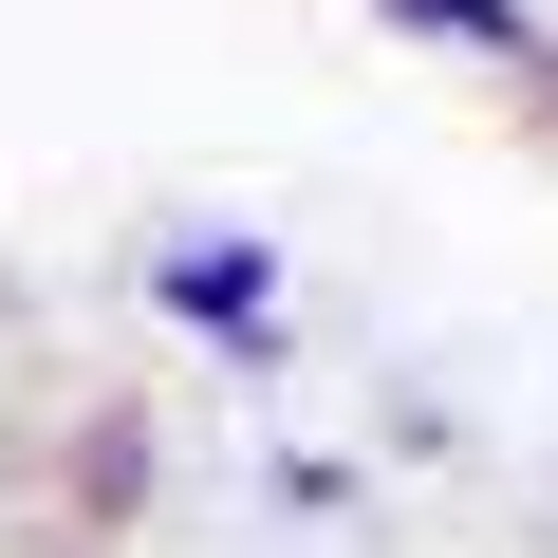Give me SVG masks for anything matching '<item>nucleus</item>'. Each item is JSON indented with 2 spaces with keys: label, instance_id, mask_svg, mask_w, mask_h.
Instances as JSON below:
<instances>
[{
  "label": "nucleus",
  "instance_id": "1",
  "mask_svg": "<svg viewBox=\"0 0 558 558\" xmlns=\"http://www.w3.org/2000/svg\"><path fill=\"white\" fill-rule=\"evenodd\" d=\"M168 299H186L223 354H260V336H279V260H260V242H186V260H168Z\"/></svg>",
  "mask_w": 558,
  "mask_h": 558
},
{
  "label": "nucleus",
  "instance_id": "2",
  "mask_svg": "<svg viewBox=\"0 0 558 558\" xmlns=\"http://www.w3.org/2000/svg\"><path fill=\"white\" fill-rule=\"evenodd\" d=\"M391 20H410V38H447V57H502V75H539V57H558L539 20H502V0H391Z\"/></svg>",
  "mask_w": 558,
  "mask_h": 558
},
{
  "label": "nucleus",
  "instance_id": "3",
  "mask_svg": "<svg viewBox=\"0 0 558 558\" xmlns=\"http://www.w3.org/2000/svg\"><path fill=\"white\" fill-rule=\"evenodd\" d=\"M539 94H558V57H539Z\"/></svg>",
  "mask_w": 558,
  "mask_h": 558
}]
</instances>
